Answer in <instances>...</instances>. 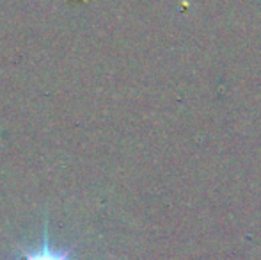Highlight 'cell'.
<instances>
[{"label": "cell", "mask_w": 261, "mask_h": 260, "mask_svg": "<svg viewBox=\"0 0 261 260\" xmlns=\"http://www.w3.org/2000/svg\"><path fill=\"white\" fill-rule=\"evenodd\" d=\"M21 260H71L69 251H57L50 246V237L48 232H45V239H43L41 248L34 251H23V258Z\"/></svg>", "instance_id": "cell-1"}]
</instances>
